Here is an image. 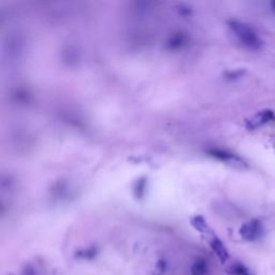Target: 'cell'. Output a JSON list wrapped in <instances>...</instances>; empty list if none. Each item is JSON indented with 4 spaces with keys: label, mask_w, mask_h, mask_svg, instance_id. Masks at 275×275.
Instances as JSON below:
<instances>
[{
    "label": "cell",
    "mask_w": 275,
    "mask_h": 275,
    "mask_svg": "<svg viewBox=\"0 0 275 275\" xmlns=\"http://www.w3.org/2000/svg\"><path fill=\"white\" fill-rule=\"evenodd\" d=\"M229 28L235 34L241 43L251 50H259L262 46V41L251 26L239 20H229Z\"/></svg>",
    "instance_id": "obj_1"
},
{
    "label": "cell",
    "mask_w": 275,
    "mask_h": 275,
    "mask_svg": "<svg viewBox=\"0 0 275 275\" xmlns=\"http://www.w3.org/2000/svg\"><path fill=\"white\" fill-rule=\"evenodd\" d=\"M261 223L258 219H252L247 221V223L243 224L239 230L240 236L246 241L256 240L261 235Z\"/></svg>",
    "instance_id": "obj_2"
},
{
    "label": "cell",
    "mask_w": 275,
    "mask_h": 275,
    "mask_svg": "<svg viewBox=\"0 0 275 275\" xmlns=\"http://www.w3.org/2000/svg\"><path fill=\"white\" fill-rule=\"evenodd\" d=\"M274 118H275V115L272 110L259 111V112L254 115L253 118L247 119L246 127L251 130L257 129L259 128V127H261L263 125L270 123V121H272Z\"/></svg>",
    "instance_id": "obj_3"
},
{
    "label": "cell",
    "mask_w": 275,
    "mask_h": 275,
    "mask_svg": "<svg viewBox=\"0 0 275 275\" xmlns=\"http://www.w3.org/2000/svg\"><path fill=\"white\" fill-rule=\"evenodd\" d=\"M210 154L217 158V159L223 160L225 162H228L229 165L234 166L236 168H242L244 169L247 167L246 162L242 159V158L237 157L235 154H231L229 152L226 151H221V150H213L210 152Z\"/></svg>",
    "instance_id": "obj_4"
},
{
    "label": "cell",
    "mask_w": 275,
    "mask_h": 275,
    "mask_svg": "<svg viewBox=\"0 0 275 275\" xmlns=\"http://www.w3.org/2000/svg\"><path fill=\"white\" fill-rule=\"evenodd\" d=\"M210 246L212 248V251L216 254V256L218 257V259L220 260L221 263H225L228 261L229 259V253L227 251V248L225 246V244L221 242L220 239H218L216 236H212L210 240Z\"/></svg>",
    "instance_id": "obj_5"
},
{
    "label": "cell",
    "mask_w": 275,
    "mask_h": 275,
    "mask_svg": "<svg viewBox=\"0 0 275 275\" xmlns=\"http://www.w3.org/2000/svg\"><path fill=\"white\" fill-rule=\"evenodd\" d=\"M192 226L194 228L201 232V234H204V235H213L212 231L209 228L208 224H206V221L204 220V218L202 216H195V217L192 218Z\"/></svg>",
    "instance_id": "obj_6"
},
{
    "label": "cell",
    "mask_w": 275,
    "mask_h": 275,
    "mask_svg": "<svg viewBox=\"0 0 275 275\" xmlns=\"http://www.w3.org/2000/svg\"><path fill=\"white\" fill-rule=\"evenodd\" d=\"M227 272H228L230 275H253L252 272L250 271V269L240 262L232 264V266L227 269Z\"/></svg>",
    "instance_id": "obj_7"
},
{
    "label": "cell",
    "mask_w": 275,
    "mask_h": 275,
    "mask_svg": "<svg viewBox=\"0 0 275 275\" xmlns=\"http://www.w3.org/2000/svg\"><path fill=\"white\" fill-rule=\"evenodd\" d=\"M206 272H208V263H206V261L202 258L196 260L192 266L193 275H205Z\"/></svg>",
    "instance_id": "obj_8"
},
{
    "label": "cell",
    "mask_w": 275,
    "mask_h": 275,
    "mask_svg": "<svg viewBox=\"0 0 275 275\" xmlns=\"http://www.w3.org/2000/svg\"><path fill=\"white\" fill-rule=\"evenodd\" d=\"M97 255V250L95 247H89L87 250H82L77 252L76 257L79 259H84V260H91Z\"/></svg>",
    "instance_id": "obj_9"
},
{
    "label": "cell",
    "mask_w": 275,
    "mask_h": 275,
    "mask_svg": "<svg viewBox=\"0 0 275 275\" xmlns=\"http://www.w3.org/2000/svg\"><path fill=\"white\" fill-rule=\"evenodd\" d=\"M22 275H37L36 270L33 266H30V264H27L22 271Z\"/></svg>",
    "instance_id": "obj_10"
},
{
    "label": "cell",
    "mask_w": 275,
    "mask_h": 275,
    "mask_svg": "<svg viewBox=\"0 0 275 275\" xmlns=\"http://www.w3.org/2000/svg\"><path fill=\"white\" fill-rule=\"evenodd\" d=\"M166 269H167V263L165 260H159L157 262V270L160 272V274L165 273Z\"/></svg>",
    "instance_id": "obj_11"
},
{
    "label": "cell",
    "mask_w": 275,
    "mask_h": 275,
    "mask_svg": "<svg viewBox=\"0 0 275 275\" xmlns=\"http://www.w3.org/2000/svg\"><path fill=\"white\" fill-rule=\"evenodd\" d=\"M271 6L273 7V10L275 11V1H272V2H271Z\"/></svg>",
    "instance_id": "obj_12"
}]
</instances>
